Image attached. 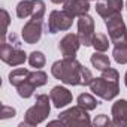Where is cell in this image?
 <instances>
[{
  "label": "cell",
  "instance_id": "83f0119b",
  "mask_svg": "<svg viewBox=\"0 0 127 127\" xmlns=\"http://www.w3.org/2000/svg\"><path fill=\"white\" fill-rule=\"evenodd\" d=\"M124 82H126V87H127V72H126V75H124Z\"/></svg>",
  "mask_w": 127,
  "mask_h": 127
},
{
  "label": "cell",
  "instance_id": "484cf974",
  "mask_svg": "<svg viewBox=\"0 0 127 127\" xmlns=\"http://www.w3.org/2000/svg\"><path fill=\"white\" fill-rule=\"evenodd\" d=\"M2 14H3V18H5V30H3V34H6V29H8V24H9V15L5 9H2Z\"/></svg>",
  "mask_w": 127,
  "mask_h": 127
},
{
  "label": "cell",
  "instance_id": "e0dca14e",
  "mask_svg": "<svg viewBox=\"0 0 127 127\" xmlns=\"http://www.w3.org/2000/svg\"><path fill=\"white\" fill-rule=\"evenodd\" d=\"M90 61H91V64H93L97 70H100V72L105 70V69H108V67H111V60H109V57L105 55L103 52H99V51H96V52L91 55Z\"/></svg>",
  "mask_w": 127,
  "mask_h": 127
},
{
  "label": "cell",
  "instance_id": "44dd1931",
  "mask_svg": "<svg viewBox=\"0 0 127 127\" xmlns=\"http://www.w3.org/2000/svg\"><path fill=\"white\" fill-rule=\"evenodd\" d=\"M29 63H30V66L34 67V69H40L45 66V63H46V58L43 55V52L40 51H33L30 55H29Z\"/></svg>",
  "mask_w": 127,
  "mask_h": 127
},
{
  "label": "cell",
  "instance_id": "52a82bcc",
  "mask_svg": "<svg viewBox=\"0 0 127 127\" xmlns=\"http://www.w3.org/2000/svg\"><path fill=\"white\" fill-rule=\"evenodd\" d=\"M87 112H88L87 109H84L78 105V106H72L67 111L61 112L58 115V118L63 121L64 126H88L91 121H90V115Z\"/></svg>",
  "mask_w": 127,
  "mask_h": 127
},
{
  "label": "cell",
  "instance_id": "30bf717a",
  "mask_svg": "<svg viewBox=\"0 0 127 127\" xmlns=\"http://www.w3.org/2000/svg\"><path fill=\"white\" fill-rule=\"evenodd\" d=\"M94 34H96L94 33V20L88 14L79 17V20H78V36H79L81 45L91 46Z\"/></svg>",
  "mask_w": 127,
  "mask_h": 127
},
{
  "label": "cell",
  "instance_id": "7402d4cb",
  "mask_svg": "<svg viewBox=\"0 0 127 127\" xmlns=\"http://www.w3.org/2000/svg\"><path fill=\"white\" fill-rule=\"evenodd\" d=\"M112 55L118 64H126L127 63V46H115L112 51Z\"/></svg>",
  "mask_w": 127,
  "mask_h": 127
},
{
  "label": "cell",
  "instance_id": "d6986e66",
  "mask_svg": "<svg viewBox=\"0 0 127 127\" xmlns=\"http://www.w3.org/2000/svg\"><path fill=\"white\" fill-rule=\"evenodd\" d=\"M109 40H111V39H108L106 34H103V33H96L91 46H94V49L99 51V52H105V51L109 48Z\"/></svg>",
  "mask_w": 127,
  "mask_h": 127
},
{
  "label": "cell",
  "instance_id": "7a4b0ae2",
  "mask_svg": "<svg viewBox=\"0 0 127 127\" xmlns=\"http://www.w3.org/2000/svg\"><path fill=\"white\" fill-rule=\"evenodd\" d=\"M49 100H51V97H48L46 94H37L34 105L27 109V112L24 115V121L20 123V127H24V126L34 127V126L40 124L42 121H45L51 112Z\"/></svg>",
  "mask_w": 127,
  "mask_h": 127
},
{
  "label": "cell",
  "instance_id": "ba28073f",
  "mask_svg": "<svg viewBox=\"0 0 127 127\" xmlns=\"http://www.w3.org/2000/svg\"><path fill=\"white\" fill-rule=\"evenodd\" d=\"M45 11L46 6L43 0H23L17 6V17L27 18L32 15L33 18H43Z\"/></svg>",
  "mask_w": 127,
  "mask_h": 127
},
{
  "label": "cell",
  "instance_id": "f1b7e54d",
  "mask_svg": "<svg viewBox=\"0 0 127 127\" xmlns=\"http://www.w3.org/2000/svg\"><path fill=\"white\" fill-rule=\"evenodd\" d=\"M88 2H90V0H88Z\"/></svg>",
  "mask_w": 127,
  "mask_h": 127
},
{
  "label": "cell",
  "instance_id": "7c38bea8",
  "mask_svg": "<svg viewBox=\"0 0 127 127\" xmlns=\"http://www.w3.org/2000/svg\"><path fill=\"white\" fill-rule=\"evenodd\" d=\"M49 97H51L52 105H54L57 109L67 106L69 103H72V99H73L72 93H70L66 87H60V85H57V87H54V88L51 90Z\"/></svg>",
  "mask_w": 127,
  "mask_h": 127
},
{
  "label": "cell",
  "instance_id": "8fae6325",
  "mask_svg": "<svg viewBox=\"0 0 127 127\" xmlns=\"http://www.w3.org/2000/svg\"><path fill=\"white\" fill-rule=\"evenodd\" d=\"M79 46H81V40H79V36L75 33H67L58 43V49L63 58H75Z\"/></svg>",
  "mask_w": 127,
  "mask_h": 127
},
{
  "label": "cell",
  "instance_id": "3957f363",
  "mask_svg": "<svg viewBox=\"0 0 127 127\" xmlns=\"http://www.w3.org/2000/svg\"><path fill=\"white\" fill-rule=\"evenodd\" d=\"M105 26L108 29V34L111 42L115 46H127V29L121 14L112 15L105 20Z\"/></svg>",
  "mask_w": 127,
  "mask_h": 127
},
{
  "label": "cell",
  "instance_id": "d4e9b609",
  "mask_svg": "<svg viewBox=\"0 0 127 127\" xmlns=\"http://www.w3.org/2000/svg\"><path fill=\"white\" fill-rule=\"evenodd\" d=\"M15 109L12 106H6V105H2V120H6V118H11V117H15Z\"/></svg>",
  "mask_w": 127,
  "mask_h": 127
},
{
  "label": "cell",
  "instance_id": "4fadbf2b",
  "mask_svg": "<svg viewBox=\"0 0 127 127\" xmlns=\"http://www.w3.org/2000/svg\"><path fill=\"white\" fill-rule=\"evenodd\" d=\"M121 9H123V0H106V2H99L96 5V12L103 20L121 14Z\"/></svg>",
  "mask_w": 127,
  "mask_h": 127
},
{
  "label": "cell",
  "instance_id": "277c9868",
  "mask_svg": "<svg viewBox=\"0 0 127 127\" xmlns=\"http://www.w3.org/2000/svg\"><path fill=\"white\" fill-rule=\"evenodd\" d=\"M90 90L93 91V94H96L97 97H100L103 100H112L120 94L118 82L109 81L103 76L93 78V81L90 82Z\"/></svg>",
  "mask_w": 127,
  "mask_h": 127
},
{
  "label": "cell",
  "instance_id": "ac0fdd59",
  "mask_svg": "<svg viewBox=\"0 0 127 127\" xmlns=\"http://www.w3.org/2000/svg\"><path fill=\"white\" fill-rule=\"evenodd\" d=\"M78 105L81 108L87 109V111H93V109H96L99 106V102L96 100L94 96H91L88 93H82V94L78 96Z\"/></svg>",
  "mask_w": 127,
  "mask_h": 127
},
{
  "label": "cell",
  "instance_id": "9c48e42d",
  "mask_svg": "<svg viewBox=\"0 0 127 127\" xmlns=\"http://www.w3.org/2000/svg\"><path fill=\"white\" fill-rule=\"evenodd\" d=\"M42 32H43V18H33L32 17V20H29L24 24V27L21 30V37L26 43L33 45V43L39 42Z\"/></svg>",
  "mask_w": 127,
  "mask_h": 127
},
{
  "label": "cell",
  "instance_id": "6da1fadb",
  "mask_svg": "<svg viewBox=\"0 0 127 127\" xmlns=\"http://www.w3.org/2000/svg\"><path fill=\"white\" fill-rule=\"evenodd\" d=\"M51 73L55 79H60L61 82H64L67 85H90L93 81L91 72L82 66L76 58H61L55 61Z\"/></svg>",
  "mask_w": 127,
  "mask_h": 127
},
{
  "label": "cell",
  "instance_id": "2e32d148",
  "mask_svg": "<svg viewBox=\"0 0 127 127\" xmlns=\"http://www.w3.org/2000/svg\"><path fill=\"white\" fill-rule=\"evenodd\" d=\"M29 76H30V70H29V69L18 67V69L12 70V72L9 73V82H11V85H14V87L17 88V87H20L23 82H26V81L29 79Z\"/></svg>",
  "mask_w": 127,
  "mask_h": 127
},
{
  "label": "cell",
  "instance_id": "5bb4252c",
  "mask_svg": "<svg viewBox=\"0 0 127 127\" xmlns=\"http://www.w3.org/2000/svg\"><path fill=\"white\" fill-rule=\"evenodd\" d=\"M112 124L117 127H127V100L120 99L112 105Z\"/></svg>",
  "mask_w": 127,
  "mask_h": 127
},
{
  "label": "cell",
  "instance_id": "9a60e30c",
  "mask_svg": "<svg viewBox=\"0 0 127 127\" xmlns=\"http://www.w3.org/2000/svg\"><path fill=\"white\" fill-rule=\"evenodd\" d=\"M63 9H64L69 15H72L73 18L75 17L79 18V17L88 14L90 3H88V0H67L64 3V6H63Z\"/></svg>",
  "mask_w": 127,
  "mask_h": 127
},
{
  "label": "cell",
  "instance_id": "4316f807",
  "mask_svg": "<svg viewBox=\"0 0 127 127\" xmlns=\"http://www.w3.org/2000/svg\"><path fill=\"white\" fill-rule=\"evenodd\" d=\"M52 3H55V5H60V3H66L67 0H51Z\"/></svg>",
  "mask_w": 127,
  "mask_h": 127
},
{
  "label": "cell",
  "instance_id": "5b68a950",
  "mask_svg": "<svg viewBox=\"0 0 127 127\" xmlns=\"http://www.w3.org/2000/svg\"><path fill=\"white\" fill-rule=\"evenodd\" d=\"M0 58H2L6 64L15 67V66L24 64V61L27 60V55L20 48V43L11 45L6 40H3L2 42V46H0Z\"/></svg>",
  "mask_w": 127,
  "mask_h": 127
},
{
  "label": "cell",
  "instance_id": "603a6c76",
  "mask_svg": "<svg viewBox=\"0 0 127 127\" xmlns=\"http://www.w3.org/2000/svg\"><path fill=\"white\" fill-rule=\"evenodd\" d=\"M102 76L106 78V79H109V81H114V82H118V79H120L118 70L117 69H112V67H108V69L102 70Z\"/></svg>",
  "mask_w": 127,
  "mask_h": 127
},
{
  "label": "cell",
  "instance_id": "8992f818",
  "mask_svg": "<svg viewBox=\"0 0 127 127\" xmlns=\"http://www.w3.org/2000/svg\"><path fill=\"white\" fill-rule=\"evenodd\" d=\"M73 24V17L69 15L64 9L63 11H52L48 18L46 30L51 34H55L58 32H66L72 27Z\"/></svg>",
  "mask_w": 127,
  "mask_h": 127
},
{
  "label": "cell",
  "instance_id": "ffe728a7",
  "mask_svg": "<svg viewBox=\"0 0 127 127\" xmlns=\"http://www.w3.org/2000/svg\"><path fill=\"white\" fill-rule=\"evenodd\" d=\"M29 81L37 88V87H42V85H45L48 82V75L43 70H34V72H30Z\"/></svg>",
  "mask_w": 127,
  "mask_h": 127
},
{
  "label": "cell",
  "instance_id": "cb8c5ba5",
  "mask_svg": "<svg viewBox=\"0 0 127 127\" xmlns=\"http://www.w3.org/2000/svg\"><path fill=\"white\" fill-rule=\"evenodd\" d=\"M93 124H94L96 127H109V126L112 124V121L108 118V115H105V114H100V115H97V117L94 118Z\"/></svg>",
  "mask_w": 127,
  "mask_h": 127
}]
</instances>
